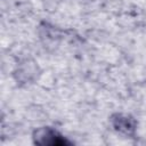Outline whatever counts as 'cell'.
I'll list each match as a JSON object with an SVG mask.
<instances>
[{"mask_svg": "<svg viewBox=\"0 0 146 146\" xmlns=\"http://www.w3.org/2000/svg\"><path fill=\"white\" fill-rule=\"evenodd\" d=\"M34 143L40 145H70V140L65 139L60 133L50 128H41L34 132Z\"/></svg>", "mask_w": 146, "mask_h": 146, "instance_id": "1", "label": "cell"}, {"mask_svg": "<svg viewBox=\"0 0 146 146\" xmlns=\"http://www.w3.org/2000/svg\"><path fill=\"white\" fill-rule=\"evenodd\" d=\"M117 119L113 117V124H114V128L116 130H120V131H124V132H129V130L133 131L135 129V124H133V120L128 117V116H122V115H116Z\"/></svg>", "mask_w": 146, "mask_h": 146, "instance_id": "2", "label": "cell"}]
</instances>
